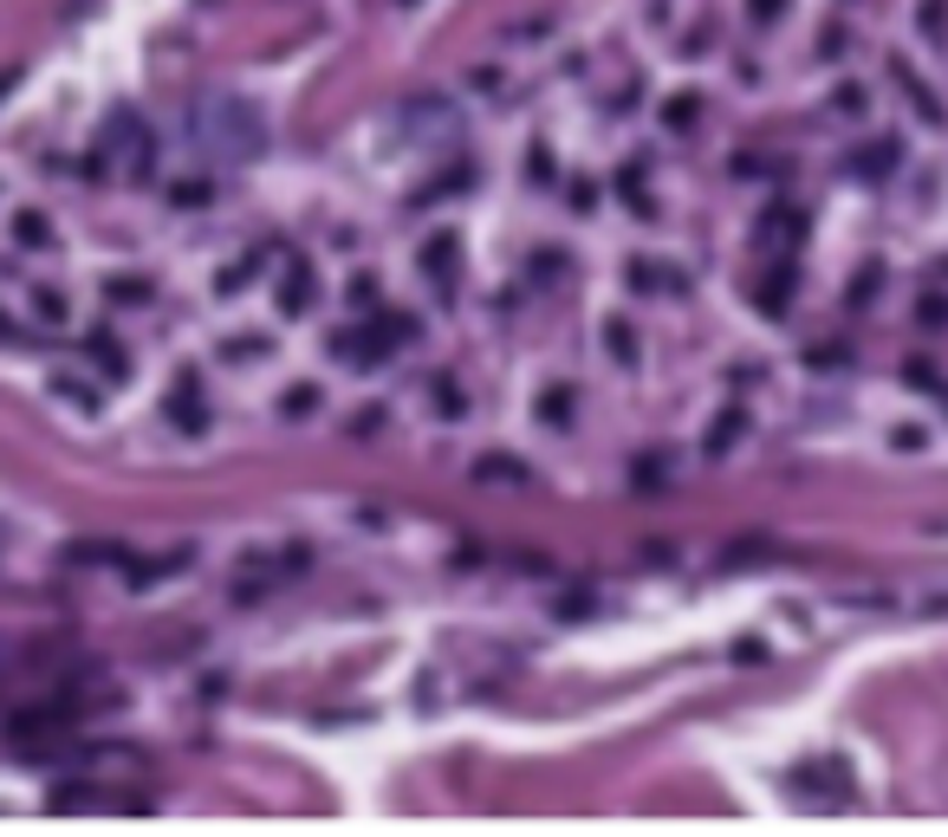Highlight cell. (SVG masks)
Returning <instances> with one entry per match:
<instances>
[{"label":"cell","instance_id":"1","mask_svg":"<svg viewBox=\"0 0 948 837\" xmlns=\"http://www.w3.org/2000/svg\"><path fill=\"white\" fill-rule=\"evenodd\" d=\"M196 137H208V149L228 163H248L260 156V117L241 98H208L196 104Z\"/></svg>","mask_w":948,"mask_h":837},{"label":"cell","instance_id":"2","mask_svg":"<svg viewBox=\"0 0 948 837\" xmlns=\"http://www.w3.org/2000/svg\"><path fill=\"white\" fill-rule=\"evenodd\" d=\"M455 266H461V241H455V234H429V247H423V273H429L436 286H449Z\"/></svg>","mask_w":948,"mask_h":837},{"label":"cell","instance_id":"3","mask_svg":"<svg viewBox=\"0 0 948 837\" xmlns=\"http://www.w3.org/2000/svg\"><path fill=\"white\" fill-rule=\"evenodd\" d=\"M312 293H319V286H312V266H293L287 286H280V312H287V318H305V312H312Z\"/></svg>","mask_w":948,"mask_h":837},{"label":"cell","instance_id":"4","mask_svg":"<svg viewBox=\"0 0 948 837\" xmlns=\"http://www.w3.org/2000/svg\"><path fill=\"white\" fill-rule=\"evenodd\" d=\"M13 234H20V247H27V253H46V247H52V221L40 215V208H27V215L13 221Z\"/></svg>","mask_w":948,"mask_h":837},{"label":"cell","instance_id":"5","mask_svg":"<svg viewBox=\"0 0 948 837\" xmlns=\"http://www.w3.org/2000/svg\"><path fill=\"white\" fill-rule=\"evenodd\" d=\"M85 351H92V364H104V377H111V384H124V377H131V364L117 357V338L92 332V338H85Z\"/></svg>","mask_w":948,"mask_h":837},{"label":"cell","instance_id":"6","mask_svg":"<svg viewBox=\"0 0 948 837\" xmlns=\"http://www.w3.org/2000/svg\"><path fill=\"white\" fill-rule=\"evenodd\" d=\"M169 402H176V409H169V416H176V429H201V416H196V377H189V370H183V384H176V396H169Z\"/></svg>","mask_w":948,"mask_h":837},{"label":"cell","instance_id":"7","mask_svg":"<svg viewBox=\"0 0 948 837\" xmlns=\"http://www.w3.org/2000/svg\"><path fill=\"white\" fill-rule=\"evenodd\" d=\"M540 402H546V409H540V422H546V429H559V422H572V402H579V396H572V384H565V390L552 384Z\"/></svg>","mask_w":948,"mask_h":837},{"label":"cell","instance_id":"8","mask_svg":"<svg viewBox=\"0 0 948 837\" xmlns=\"http://www.w3.org/2000/svg\"><path fill=\"white\" fill-rule=\"evenodd\" d=\"M735 436H741V409H728V422H715V429H708V454H721Z\"/></svg>","mask_w":948,"mask_h":837},{"label":"cell","instance_id":"9","mask_svg":"<svg viewBox=\"0 0 948 837\" xmlns=\"http://www.w3.org/2000/svg\"><path fill=\"white\" fill-rule=\"evenodd\" d=\"M436 396H442V402H436V409H442V416H468V396L455 390L449 377H442V384H436Z\"/></svg>","mask_w":948,"mask_h":837},{"label":"cell","instance_id":"10","mask_svg":"<svg viewBox=\"0 0 948 837\" xmlns=\"http://www.w3.org/2000/svg\"><path fill=\"white\" fill-rule=\"evenodd\" d=\"M604 338H611V357H624V364H631V357H637V338H631V325H604Z\"/></svg>","mask_w":948,"mask_h":837},{"label":"cell","instance_id":"11","mask_svg":"<svg viewBox=\"0 0 948 837\" xmlns=\"http://www.w3.org/2000/svg\"><path fill=\"white\" fill-rule=\"evenodd\" d=\"M312 409H319V390H312V384L287 390V416H312Z\"/></svg>","mask_w":948,"mask_h":837},{"label":"cell","instance_id":"12","mask_svg":"<svg viewBox=\"0 0 948 837\" xmlns=\"http://www.w3.org/2000/svg\"><path fill=\"white\" fill-rule=\"evenodd\" d=\"M33 312H40L46 325H59V318H65V299H59V293H33Z\"/></svg>","mask_w":948,"mask_h":837},{"label":"cell","instance_id":"13","mask_svg":"<svg viewBox=\"0 0 948 837\" xmlns=\"http://www.w3.org/2000/svg\"><path fill=\"white\" fill-rule=\"evenodd\" d=\"M111 293L124 299V305H144V299H150V286H144V280H111Z\"/></svg>","mask_w":948,"mask_h":837},{"label":"cell","instance_id":"14","mask_svg":"<svg viewBox=\"0 0 948 837\" xmlns=\"http://www.w3.org/2000/svg\"><path fill=\"white\" fill-rule=\"evenodd\" d=\"M176 201H189V208H196V201H208V182H183V189H176Z\"/></svg>","mask_w":948,"mask_h":837}]
</instances>
